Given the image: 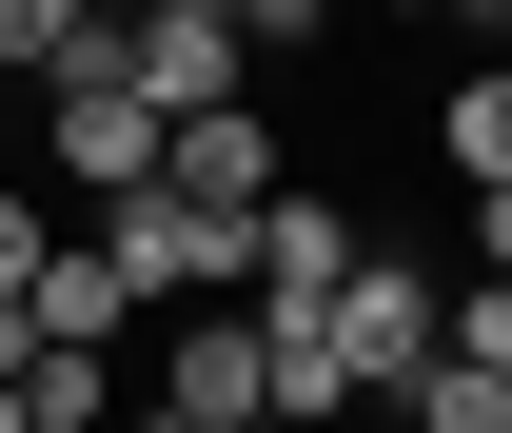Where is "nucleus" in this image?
I'll list each match as a JSON object with an SVG mask.
<instances>
[{
  "mask_svg": "<svg viewBox=\"0 0 512 433\" xmlns=\"http://www.w3.org/2000/svg\"><path fill=\"white\" fill-rule=\"evenodd\" d=\"M237 237H256V217H197L178 178H138V197H99V256L138 276V315H197V296H237Z\"/></svg>",
  "mask_w": 512,
  "mask_h": 433,
  "instance_id": "obj_1",
  "label": "nucleus"
},
{
  "mask_svg": "<svg viewBox=\"0 0 512 433\" xmlns=\"http://www.w3.org/2000/svg\"><path fill=\"white\" fill-rule=\"evenodd\" d=\"M158 414H197V433H276V335H256L237 296L158 315Z\"/></svg>",
  "mask_w": 512,
  "mask_h": 433,
  "instance_id": "obj_2",
  "label": "nucleus"
},
{
  "mask_svg": "<svg viewBox=\"0 0 512 433\" xmlns=\"http://www.w3.org/2000/svg\"><path fill=\"white\" fill-rule=\"evenodd\" d=\"M40 99H60V197H138V178H158V99L119 79V20H99Z\"/></svg>",
  "mask_w": 512,
  "mask_h": 433,
  "instance_id": "obj_3",
  "label": "nucleus"
},
{
  "mask_svg": "<svg viewBox=\"0 0 512 433\" xmlns=\"http://www.w3.org/2000/svg\"><path fill=\"white\" fill-rule=\"evenodd\" d=\"M237 60H256L237 0H138V20H119V79L158 99V119H217V99H237Z\"/></svg>",
  "mask_w": 512,
  "mask_h": 433,
  "instance_id": "obj_4",
  "label": "nucleus"
},
{
  "mask_svg": "<svg viewBox=\"0 0 512 433\" xmlns=\"http://www.w3.org/2000/svg\"><path fill=\"white\" fill-rule=\"evenodd\" d=\"M335 355H355V394L394 414V374L453 355V296H434V276H394V256H355V276H335Z\"/></svg>",
  "mask_w": 512,
  "mask_h": 433,
  "instance_id": "obj_5",
  "label": "nucleus"
},
{
  "mask_svg": "<svg viewBox=\"0 0 512 433\" xmlns=\"http://www.w3.org/2000/svg\"><path fill=\"white\" fill-rule=\"evenodd\" d=\"M158 178H178L197 217H256V197H276V119H237V99H217V119H158Z\"/></svg>",
  "mask_w": 512,
  "mask_h": 433,
  "instance_id": "obj_6",
  "label": "nucleus"
},
{
  "mask_svg": "<svg viewBox=\"0 0 512 433\" xmlns=\"http://www.w3.org/2000/svg\"><path fill=\"white\" fill-rule=\"evenodd\" d=\"M40 335H79V355H119V335H138V276H119L99 237H60V256H40Z\"/></svg>",
  "mask_w": 512,
  "mask_h": 433,
  "instance_id": "obj_7",
  "label": "nucleus"
},
{
  "mask_svg": "<svg viewBox=\"0 0 512 433\" xmlns=\"http://www.w3.org/2000/svg\"><path fill=\"white\" fill-rule=\"evenodd\" d=\"M20 433H119V355L40 335V355H20Z\"/></svg>",
  "mask_w": 512,
  "mask_h": 433,
  "instance_id": "obj_8",
  "label": "nucleus"
},
{
  "mask_svg": "<svg viewBox=\"0 0 512 433\" xmlns=\"http://www.w3.org/2000/svg\"><path fill=\"white\" fill-rule=\"evenodd\" d=\"M40 256H60V217H40V197L0 178V374L40 355Z\"/></svg>",
  "mask_w": 512,
  "mask_h": 433,
  "instance_id": "obj_9",
  "label": "nucleus"
},
{
  "mask_svg": "<svg viewBox=\"0 0 512 433\" xmlns=\"http://www.w3.org/2000/svg\"><path fill=\"white\" fill-rule=\"evenodd\" d=\"M394 433H512V374H473V355L394 374Z\"/></svg>",
  "mask_w": 512,
  "mask_h": 433,
  "instance_id": "obj_10",
  "label": "nucleus"
},
{
  "mask_svg": "<svg viewBox=\"0 0 512 433\" xmlns=\"http://www.w3.org/2000/svg\"><path fill=\"white\" fill-rule=\"evenodd\" d=\"M434 138H453V178L493 197V178H512V60H473V79H453V99H434Z\"/></svg>",
  "mask_w": 512,
  "mask_h": 433,
  "instance_id": "obj_11",
  "label": "nucleus"
},
{
  "mask_svg": "<svg viewBox=\"0 0 512 433\" xmlns=\"http://www.w3.org/2000/svg\"><path fill=\"white\" fill-rule=\"evenodd\" d=\"M79 40H99V0H0V79H60Z\"/></svg>",
  "mask_w": 512,
  "mask_h": 433,
  "instance_id": "obj_12",
  "label": "nucleus"
},
{
  "mask_svg": "<svg viewBox=\"0 0 512 433\" xmlns=\"http://www.w3.org/2000/svg\"><path fill=\"white\" fill-rule=\"evenodd\" d=\"M453 355H473V374H512V276H453Z\"/></svg>",
  "mask_w": 512,
  "mask_h": 433,
  "instance_id": "obj_13",
  "label": "nucleus"
},
{
  "mask_svg": "<svg viewBox=\"0 0 512 433\" xmlns=\"http://www.w3.org/2000/svg\"><path fill=\"white\" fill-rule=\"evenodd\" d=\"M316 20H335V0H237V40H256V60H276V40H316Z\"/></svg>",
  "mask_w": 512,
  "mask_h": 433,
  "instance_id": "obj_14",
  "label": "nucleus"
},
{
  "mask_svg": "<svg viewBox=\"0 0 512 433\" xmlns=\"http://www.w3.org/2000/svg\"><path fill=\"white\" fill-rule=\"evenodd\" d=\"M473 276H512V178H493V197H473Z\"/></svg>",
  "mask_w": 512,
  "mask_h": 433,
  "instance_id": "obj_15",
  "label": "nucleus"
},
{
  "mask_svg": "<svg viewBox=\"0 0 512 433\" xmlns=\"http://www.w3.org/2000/svg\"><path fill=\"white\" fill-rule=\"evenodd\" d=\"M119 433H197V414H158V394H138V414H119Z\"/></svg>",
  "mask_w": 512,
  "mask_h": 433,
  "instance_id": "obj_16",
  "label": "nucleus"
},
{
  "mask_svg": "<svg viewBox=\"0 0 512 433\" xmlns=\"http://www.w3.org/2000/svg\"><path fill=\"white\" fill-rule=\"evenodd\" d=\"M0 433H20V374H0Z\"/></svg>",
  "mask_w": 512,
  "mask_h": 433,
  "instance_id": "obj_17",
  "label": "nucleus"
},
{
  "mask_svg": "<svg viewBox=\"0 0 512 433\" xmlns=\"http://www.w3.org/2000/svg\"><path fill=\"white\" fill-rule=\"evenodd\" d=\"M473 20H493V40H512V0H473Z\"/></svg>",
  "mask_w": 512,
  "mask_h": 433,
  "instance_id": "obj_18",
  "label": "nucleus"
},
{
  "mask_svg": "<svg viewBox=\"0 0 512 433\" xmlns=\"http://www.w3.org/2000/svg\"><path fill=\"white\" fill-rule=\"evenodd\" d=\"M394 20H434V0H394Z\"/></svg>",
  "mask_w": 512,
  "mask_h": 433,
  "instance_id": "obj_19",
  "label": "nucleus"
}]
</instances>
